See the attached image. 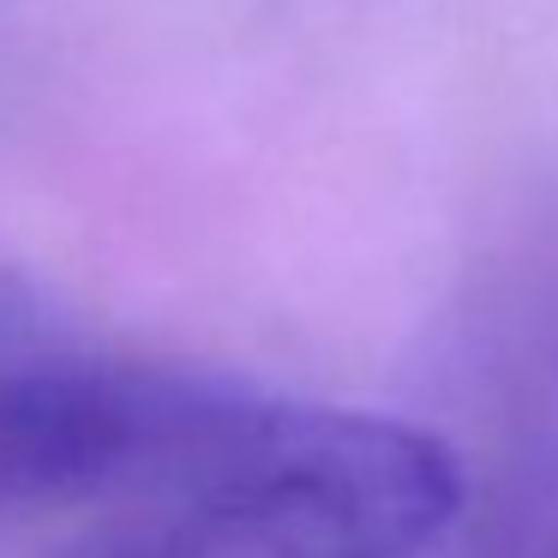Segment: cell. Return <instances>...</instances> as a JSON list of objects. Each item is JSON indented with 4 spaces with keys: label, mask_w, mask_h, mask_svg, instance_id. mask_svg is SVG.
Returning <instances> with one entry per match:
<instances>
[{
    "label": "cell",
    "mask_w": 558,
    "mask_h": 558,
    "mask_svg": "<svg viewBox=\"0 0 558 558\" xmlns=\"http://www.w3.org/2000/svg\"><path fill=\"white\" fill-rule=\"evenodd\" d=\"M546 558H558V546H553V553H546Z\"/></svg>",
    "instance_id": "cell-3"
},
{
    "label": "cell",
    "mask_w": 558,
    "mask_h": 558,
    "mask_svg": "<svg viewBox=\"0 0 558 558\" xmlns=\"http://www.w3.org/2000/svg\"><path fill=\"white\" fill-rule=\"evenodd\" d=\"M49 349H66L49 301H43L13 265H0V373L19 366V361H37V354H49Z\"/></svg>",
    "instance_id": "cell-2"
},
{
    "label": "cell",
    "mask_w": 558,
    "mask_h": 558,
    "mask_svg": "<svg viewBox=\"0 0 558 558\" xmlns=\"http://www.w3.org/2000/svg\"><path fill=\"white\" fill-rule=\"evenodd\" d=\"M282 397L49 349L0 373V529L61 510L157 505L229 469Z\"/></svg>",
    "instance_id": "cell-1"
}]
</instances>
